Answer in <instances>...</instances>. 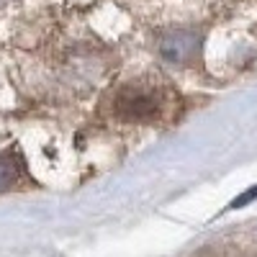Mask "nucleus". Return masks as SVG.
I'll use <instances>...</instances> for the list:
<instances>
[{"instance_id":"f257e3e1","label":"nucleus","mask_w":257,"mask_h":257,"mask_svg":"<svg viewBox=\"0 0 257 257\" xmlns=\"http://www.w3.org/2000/svg\"><path fill=\"white\" fill-rule=\"evenodd\" d=\"M116 111L128 121H152L160 113V95L147 85L132 82L116 95Z\"/></svg>"},{"instance_id":"f03ea898","label":"nucleus","mask_w":257,"mask_h":257,"mask_svg":"<svg viewBox=\"0 0 257 257\" xmlns=\"http://www.w3.org/2000/svg\"><path fill=\"white\" fill-rule=\"evenodd\" d=\"M201 41L193 31H175L160 41V54L165 62H173V64H188L193 62V57L198 54Z\"/></svg>"},{"instance_id":"7ed1b4c3","label":"nucleus","mask_w":257,"mask_h":257,"mask_svg":"<svg viewBox=\"0 0 257 257\" xmlns=\"http://www.w3.org/2000/svg\"><path fill=\"white\" fill-rule=\"evenodd\" d=\"M18 180V165L11 157H0V190H8Z\"/></svg>"},{"instance_id":"20e7f679","label":"nucleus","mask_w":257,"mask_h":257,"mask_svg":"<svg viewBox=\"0 0 257 257\" xmlns=\"http://www.w3.org/2000/svg\"><path fill=\"white\" fill-rule=\"evenodd\" d=\"M257 198V185L254 188H249V190H244L242 193V196H237V198H234L231 203H229V208H242V206H247L249 201H254Z\"/></svg>"}]
</instances>
